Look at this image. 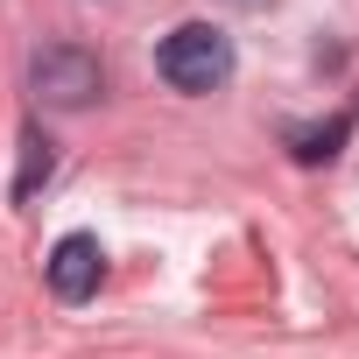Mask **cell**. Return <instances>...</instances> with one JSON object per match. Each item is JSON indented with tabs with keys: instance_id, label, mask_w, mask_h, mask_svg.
<instances>
[{
	"instance_id": "6da1fadb",
	"label": "cell",
	"mask_w": 359,
	"mask_h": 359,
	"mask_svg": "<svg viewBox=\"0 0 359 359\" xmlns=\"http://www.w3.org/2000/svg\"><path fill=\"white\" fill-rule=\"evenodd\" d=\"M155 71H162V85L191 92V99H198V92H219V85L233 78V36L212 29V22H184V29L162 36Z\"/></svg>"
},
{
	"instance_id": "7a4b0ae2",
	"label": "cell",
	"mask_w": 359,
	"mask_h": 359,
	"mask_svg": "<svg viewBox=\"0 0 359 359\" xmlns=\"http://www.w3.org/2000/svg\"><path fill=\"white\" fill-rule=\"evenodd\" d=\"M29 85H36L43 106L78 113V106H92V99L106 92V64H99L92 50H78V43H50V50L29 57Z\"/></svg>"
},
{
	"instance_id": "3957f363",
	"label": "cell",
	"mask_w": 359,
	"mask_h": 359,
	"mask_svg": "<svg viewBox=\"0 0 359 359\" xmlns=\"http://www.w3.org/2000/svg\"><path fill=\"white\" fill-rule=\"evenodd\" d=\"M43 275H50V289H57L64 303H85V296H99V282H106V254H99L92 233H64V240L50 247Z\"/></svg>"
},
{
	"instance_id": "277c9868",
	"label": "cell",
	"mask_w": 359,
	"mask_h": 359,
	"mask_svg": "<svg viewBox=\"0 0 359 359\" xmlns=\"http://www.w3.org/2000/svg\"><path fill=\"white\" fill-rule=\"evenodd\" d=\"M50 169H57V148H50L43 127H29V134H22V169H15V198H36V191L50 184Z\"/></svg>"
},
{
	"instance_id": "5b68a950",
	"label": "cell",
	"mask_w": 359,
	"mask_h": 359,
	"mask_svg": "<svg viewBox=\"0 0 359 359\" xmlns=\"http://www.w3.org/2000/svg\"><path fill=\"white\" fill-rule=\"evenodd\" d=\"M345 134H352V113H338V120H331V127H310V134H303V127H296V134H289V148H296V162H331V155H338V141H345Z\"/></svg>"
}]
</instances>
